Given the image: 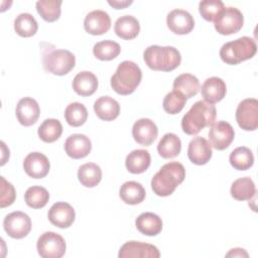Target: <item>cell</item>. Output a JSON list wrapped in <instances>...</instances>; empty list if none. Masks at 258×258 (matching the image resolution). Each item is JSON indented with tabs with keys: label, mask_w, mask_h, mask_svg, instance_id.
<instances>
[{
	"label": "cell",
	"mask_w": 258,
	"mask_h": 258,
	"mask_svg": "<svg viewBox=\"0 0 258 258\" xmlns=\"http://www.w3.org/2000/svg\"><path fill=\"white\" fill-rule=\"evenodd\" d=\"M184 177V166L177 161H171L162 165L153 175L151 188L156 196L167 197L175 190L177 185L183 181Z\"/></svg>",
	"instance_id": "obj_1"
},
{
	"label": "cell",
	"mask_w": 258,
	"mask_h": 258,
	"mask_svg": "<svg viewBox=\"0 0 258 258\" xmlns=\"http://www.w3.org/2000/svg\"><path fill=\"white\" fill-rule=\"evenodd\" d=\"M217 116L216 107L206 101H197L181 119V129L187 135H196L211 126Z\"/></svg>",
	"instance_id": "obj_2"
},
{
	"label": "cell",
	"mask_w": 258,
	"mask_h": 258,
	"mask_svg": "<svg viewBox=\"0 0 258 258\" xmlns=\"http://www.w3.org/2000/svg\"><path fill=\"white\" fill-rule=\"evenodd\" d=\"M143 58L148 68L161 72L173 71L181 61L180 52L173 46L150 45L145 48Z\"/></svg>",
	"instance_id": "obj_3"
},
{
	"label": "cell",
	"mask_w": 258,
	"mask_h": 258,
	"mask_svg": "<svg viewBox=\"0 0 258 258\" xmlns=\"http://www.w3.org/2000/svg\"><path fill=\"white\" fill-rule=\"evenodd\" d=\"M142 72L138 64L131 60L122 61L111 78V87L119 95L132 94L139 86Z\"/></svg>",
	"instance_id": "obj_4"
},
{
	"label": "cell",
	"mask_w": 258,
	"mask_h": 258,
	"mask_svg": "<svg viewBox=\"0 0 258 258\" xmlns=\"http://www.w3.org/2000/svg\"><path fill=\"white\" fill-rule=\"evenodd\" d=\"M256 51L255 40L249 36H242L223 44L220 49V57L227 64L234 66L252 58Z\"/></svg>",
	"instance_id": "obj_5"
},
{
	"label": "cell",
	"mask_w": 258,
	"mask_h": 258,
	"mask_svg": "<svg viewBox=\"0 0 258 258\" xmlns=\"http://www.w3.org/2000/svg\"><path fill=\"white\" fill-rule=\"evenodd\" d=\"M76 64V56L67 49H55L43 57V68L55 76L69 74Z\"/></svg>",
	"instance_id": "obj_6"
},
{
	"label": "cell",
	"mask_w": 258,
	"mask_h": 258,
	"mask_svg": "<svg viewBox=\"0 0 258 258\" xmlns=\"http://www.w3.org/2000/svg\"><path fill=\"white\" fill-rule=\"evenodd\" d=\"M244 23L242 12L236 7L224 8L214 20L215 29L222 35H230L238 32Z\"/></svg>",
	"instance_id": "obj_7"
},
{
	"label": "cell",
	"mask_w": 258,
	"mask_h": 258,
	"mask_svg": "<svg viewBox=\"0 0 258 258\" xmlns=\"http://www.w3.org/2000/svg\"><path fill=\"white\" fill-rule=\"evenodd\" d=\"M36 249L42 258H60L66 253L67 244L60 235L54 232H45L38 238Z\"/></svg>",
	"instance_id": "obj_8"
},
{
	"label": "cell",
	"mask_w": 258,
	"mask_h": 258,
	"mask_svg": "<svg viewBox=\"0 0 258 258\" xmlns=\"http://www.w3.org/2000/svg\"><path fill=\"white\" fill-rule=\"evenodd\" d=\"M236 120L240 128L245 131H254L258 127V101L248 98L241 101L236 110Z\"/></svg>",
	"instance_id": "obj_9"
},
{
	"label": "cell",
	"mask_w": 258,
	"mask_h": 258,
	"mask_svg": "<svg viewBox=\"0 0 258 258\" xmlns=\"http://www.w3.org/2000/svg\"><path fill=\"white\" fill-rule=\"evenodd\" d=\"M3 228L9 237L22 239L26 237L31 230V220L29 216L23 212H12L4 218Z\"/></svg>",
	"instance_id": "obj_10"
},
{
	"label": "cell",
	"mask_w": 258,
	"mask_h": 258,
	"mask_svg": "<svg viewBox=\"0 0 258 258\" xmlns=\"http://www.w3.org/2000/svg\"><path fill=\"white\" fill-rule=\"evenodd\" d=\"M209 142L217 150H224L229 147L235 137V131L230 123L226 121L214 122L208 133Z\"/></svg>",
	"instance_id": "obj_11"
},
{
	"label": "cell",
	"mask_w": 258,
	"mask_h": 258,
	"mask_svg": "<svg viewBox=\"0 0 258 258\" xmlns=\"http://www.w3.org/2000/svg\"><path fill=\"white\" fill-rule=\"evenodd\" d=\"M119 258H158L159 250L152 244L128 241L119 250Z\"/></svg>",
	"instance_id": "obj_12"
},
{
	"label": "cell",
	"mask_w": 258,
	"mask_h": 258,
	"mask_svg": "<svg viewBox=\"0 0 258 258\" xmlns=\"http://www.w3.org/2000/svg\"><path fill=\"white\" fill-rule=\"evenodd\" d=\"M167 27L175 34L183 35L189 33L195 27L194 17L183 9H174L167 14Z\"/></svg>",
	"instance_id": "obj_13"
},
{
	"label": "cell",
	"mask_w": 258,
	"mask_h": 258,
	"mask_svg": "<svg viewBox=\"0 0 258 258\" xmlns=\"http://www.w3.org/2000/svg\"><path fill=\"white\" fill-rule=\"evenodd\" d=\"M47 217L52 225L66 229L71 227L75 222L76 213L70 204L64 202H56L50 207Z\"/></svg>",
	"instance_id": "obj_14"
},
{
	"label": "cell",
	"mask_w": 258,
	"mask_h": 258,
	"mask_svg": "<svg viewBox=\"0 0 258 258\" xmlns=\"http://www.w3.org/2000/svg\"><path fill=\"white\" fill-rule=\"evenodd\" d=\"M15 114L18 122L21 125L31 126L36 123L40 114V108L34 99L30 97H24L18 101Z\"/></svg>",
	"instance_id": "obj_15"
},
{
	"label": "cell",
	"mask_w": 258,
	"mask_h": 258,
	"mask_svg": "<svg viewBox=\"0 0 258 258\" xmlns=\"http://www.w3.org/2000/svg\"><path fill=\"white\" fill-rule=\"evenodd\" d=\"M157 135L158 129L156 124L148 118H141L133 124L132 136L134 140L141 145H151Z\"/></svg>",
	"instance_id": "obj_16"
},
{
	"label": "cell",
	"mask_w": 258,
	"mask_h": 258,
	"mask_svg": "<svg viewBox=\"0 0 258 258\" xmlns=\"http://www.w3.org/2000/svg\"><path fill=\"white\" fill-rule=\"evenodd\" d=\"M23 168L27 175L32 178H42L47 175L50 163L48 158L40 152H31L23 161Z\"/></svg>",
	"instance_id": "obj_17"
},
{
	"label": "cell",
	"mask_w": 258,
	"mask_h": 258,
	"mask_svg": "<svg viewBox=\"0 0 258 258\" xmlns=\"http://www.w3.org/2000/svg\"><path fill=\"white\" fill-rule=\"evenodd\" d=\"M111 27V18L104 10H93L89 12L84 20L85 30L92 35L106 33Z\"/></svg>",
	"instance_id": "obj_18"
},
{
	"label": "cell",
	"mask_w": 258,
	"mask_h": 258,
	"mask_svg": "<svg viewBox=\"0 0 258 258\" xmlns=\"http://www.w3.org/2000/svg\"><path fill=\"white\" fill-rule=\"evenodd\" d=\"M212 155V146L204 137L197 136L188 143L187 156L192 163L197 165H204L210 161Z\"/></svg>",
	"instance_id": "obj_19"
},
{
	"label": "cell",
	"mask_w": 258,
	"mask_h": 258,
	"mask_svg": "<svg viewBox=\"0 0 258 258\" xmlns=\"http://www.w3.org/2000/svg\"><path fill=\"white\" fill-rule=\"evenodd\" d=\"M91 140L84 134H73L64 142L66 153L74 159L86 157L91 152Z\"/></svg>",
	"instance_id": "obj_20"
},
{
	"label": "cell",
	"mask_w": 258,
	"mask_h": 258,
	"mask_svg": "<svg viewBox=\"0 0 258 258\" xmlns=\"http://www.w3.org/2000/svg\"><path fill=\"white\" fill-rule=\"evenodd\" d=\"M227 93V87L225 82L218 77L208 78L202 88L201 94L204 100L210 104H215L224 99Z\"/></svg>",
	"instance_id": "obj_21"
},
{
	"label": "cell",
	"mask_w": 258,
	"mask_h": 258,
	"mask_svg": "<svg viewBox=\"0 0 258 258\" xmlns=\"http://www.w3.org/2000/svg\"><path fill=\"white\" fill-rule=\"evenodd\" d=\"M135 225L137 230L146 236H156L162 230L161 218L151 212L140 214L135 220Z\"/></svg>",
	"instance_id": "obj_22"
},
{
	"label": "cell",
	"mask_w": 258,
	"mask_h": 258,
	"mask_svg": "<svg viewBox=\"0 0 258 258\" xmlns=\"http://www.w3.org/2000/svg\"><path fill=\"white\" fill-rule=\"evenodd\" d=\"M73 89L80 96H91L98 89V79L92 72L83 71L74 78Z\"/></svg>",
	"instance_id": "obj_23"
},
{
	"label": "cell",
	"mask_w": 258,
	"mask_h": 258,
	"mask_svg": "<svg viewBox=\"0 0 258 258\" xmlns=\"http://www.w3.org/2000/svg\"><path fill=\"white\" fill-rule=\"evenodd\" d=\"M94 111L101 120L112 121L119 116L120 105L115 99L103 96L95 101Z\"/></svg>",
	"instance_id": "obj_24"
},
{
	"label": "cell",
	"mask_w": 258,
	"mask_h": 258,
	"mask_svg": "<svg viewBox=\"0 0 258 258\" xmlns=\"http://www.w3.org/2000/svg\"><path fill=\"white\" fill-rule=\"evenodd\" d=\"M114 30L119 37L130 40L138 35L140 31V24L134 16L123 15L116 20Z\"/></svg>",
	"instance_id": "obj_25"
},
{
	"label": "cell",
	"mask_w": 258,
	"mask_h": 258,
	"mask_svg": "<svg viewBox=\"0 0 258 258\" xmlns=\"http://www.w3.org/2000/svg\"><path fill=\"white\" fill-rule=\"evenodd\" d=\"M151 157L145 149H135L131 151L125 160L126 168L129 172L139 174L144 172L150 165Z\"/></svg>",
	"instance_id": "obj_26"
},
{
	"label": "cell",
	"mask_w": 258,
	"mask_h": 258,
	"mask_svg": "<svg viewBox=\"0 0 258 258\" xmlns=\"http://www.w3.org/2000/svg\"><path fill=\"white\" fill-rule=\"evenodd\" d=\"M173 91L181 94L185 99L195 97L200 91V82L191 74H181L174 79Z\"/></svg>",
	"instance_id": "obj_27"
},
{
	"label": "cell",
	"mask_w": 258,
	"mask_h": 258,
	"mask_svg": "<svg viewBox=\"0 0 258 258\" xmlns=\"http://www.w3.org/2000/svg\"><path fill=\"white\" fill-rule=\"evenodd\" d=\"M145 189L143 185L137 181L129 180L124 182L119 190L121 200L127 205H138L145 199Z\"/></svg>",
	"instance_id": "obj_28"
},
{
	"label": "cell",
	"mask_w": 258,
	"mask_h": 258,
	"mask_svg": "<svg viewBox=\"0 0 258 258\" xmlns=\"http://www.w3.org/2000/svg\"><path fill=\"white\" fill-rule=\"evenodd\" d=\"M78 178L84 186L94 187L102 179V169L94 162H87L79 167Z\"/></svg>",
	"instance_id": "obj_29"
},
{
	"label": "cell",
	"mask_w": 258,
	"mask_h": 258,
	"mask_svg": "<svg viewBox=\"0 0 258 258\" xmlns=\"http://www.w3.org/2000/svg\"><path fill=\"white\" fill-rule=\"evenodd\" d=\"M231 196L237 201H250L256 194L254 181L250 177H240L231 185Z\"/></svg>",
	"instance_id": "obj_30"
},
{
	"label": "cell",
	"mask_w": 258,
	"mask_h": 258,
	"mask_svg": "<svg viewBox=\"0 0 258 258\" xmlns=\"http://www.w3.org/2000/svg\"><path fill=\"white\" fill-rule=\"evenodd\" d=\"M181 142L174 133H166L157 145V151L162 158H173L180 153Z\"/></svg>",
	"instance_id": "obj_31"
},
{
	"label": "cell",
	"mask_w": 258,
	"mask_h": 258,
	"mask_svg": "<svg viewBox=\"0 0 258 258\" xmlns=\"http://www.w3.org/2000/svg\"><path fill=\"white\" fill-rule=\"evenodd\" d=\"M231 165L237 170H247L254 163V155L250 148L240 146L235 148L229 157Z\"/></svg>",
	"instance_id": "obj_32"
},
{
	"label": "cell",
	"mask_w": 258,
	"mask_h": 258,
	"mask_svg": "<svg viewBox=\"0 0 258 258\" xmlns=\"http://www.w3.org/2000/svg\"><path fill=\"white\" fill-rule=\"evenodd\" d=\"M39 138L46 143L56 141L62 133V125L57 119H46L38 127Z\"/></svg>",
	"instance_id": "obj_33"
},
{
	"label": "cell",
	"mask_w": 258,
	"mask_h": 258,
	"mask_svg": "<svg viewBox=\"0 0 258 258\" xmlns=\"http://www.w3.org/2000/svg\"><path fill=\"white\" fill-rule=\"evenodd\" d=\"M38 24L30 13H20L14 20V30L22 37H30L36 33Z\"/></svg>",
	"instance_id": "obj_34"
},
{
	"label": "cell",
	"mask_w": 258,
	"mask_h": 258,
	"mask_svg": "<svg viewBox=\"0 0 258 258\" xmlns=\"http://www.w3.org/2000/svg\"><path fill=\"white\" fill-rule=\"evenodd\" d=\"M61 0H40L36 2V10L43 20L53 22L60 16Z\"/></svg>",
	"instance_id": "obj_35"
},
{
	"label": "cell",
	"mask_w": 258,
	"mask_h": 258,
	"mask_svg": "<svg viewBox=\"0 0 258 258\" xmlns=\"http://www.w3.org/2000/svg\"><path fill=\"white\" fill-rule=\"evenodd\" d=\"M49 200V194L46 188L39 185H32L28 187L24 194V201L26 205L32 209L43 208Z\"/></svg>",
	"instance_id": "obj_36"
},
{
	"label": "cell",
	"mask_w": 258,
	"mask_h": 258,
	"mask_svg": "<svg viewBox=\"0 0 258 258\" xmlns=\"http://www.w3.org/2000/svg\"><path fill=\"white\" fill-rule=\"evenodd\" d=\"M64 119L73 127L82 126L88 119L87 108L79 102L71 103L64 110Z\"/></svg>",
	"instance_id": "obj_37"
},
{
	"label": "cell",
	"mask_w": 258,
	"mask_h": 258,
	"mask_svg": "<svg viewBox=\"0 0 258 258\" xmlns=\"http://www.w3.org/2000/svg\"><path fill=\"white\" fill-rule=\"evenodd\" d=\"M121 47L113 40H103L97 42L93 47L94 55L100 60H111L119 55Z\"/></svg>",
	"instance_id": "obj_38"
},
{
	"label": "cell",
	"mask_w": 258,
	"mask_h": 258,
	"mask_svg": "<svg viewBox=\"0 0 258 258\" xmlns=\"http://www.w3.org/2000/svg\"><path fill=\"white\" fill-rule=\"evenodd\" d=\"M185 103L186 99L181 94L176 91H172L165 95L162 106L166 113L170 115H175L183 109Z\"/></svg>",
	"instance_id": "obj_39"
},
{
	"label": "cell",
	"mask_w": 258,
	"mask_h": 258,
	"mask_svg": "<svg viewBox=\"0 0 258 258\" xmlns=\"http://www.w3.org/2000/svg\"><path fill=\"white\" fill-rule=\"evenodd\" d=\"M225 8L221 0H204L199 4V11L207 21H214Z\"/></svg>",
	"instance_id": "obj_40"
},
{
	"label": "cell",
	"mask_w": 258,
	"mask_h": 258,
	"mask_svg": "<svg viewBox=\"0 0 258 258\" xmlns=\"http://www.w3.org/2000/svg\"><path fill=\"white\" fill-rule=\"evenodd\" d=\"M1 200H0V207L3 209L12 205L16 198V191L14 186L7 181L3 176H1Z\"/></svg>",
	"instance_id": "obj_41"
},
{
	"label": "cell",
	"mask_w": 258,
	"mask_h": 258,
	"mask_svg": "<svg viewBox=\"0 0 258 258\" xmlns=\"http://www.w3.org/2000/svg\"><path fill=\"white\" fill-rule=\"evenodd\" d=\"M132 0H108V4L115 9H123L132 4Z\"/></svg>",
	"instance_id": "obj_42"
},
{
	"label": "cell",
	"mask_w": 258,
	"mask_h": 258,
	"mask_svg": "<svg viewBox=\"0 0 258 258\" xmlns=\"http://www.w3.org/2000/svg\"><path fill=\"white\" fill-rule=\"evenodd\" d=\"M227 257H248V253L242 249V248H234V249H231L227 254H226Z\"/></svg>",
	"instance_id": "obj_43"
}]
</instances>
